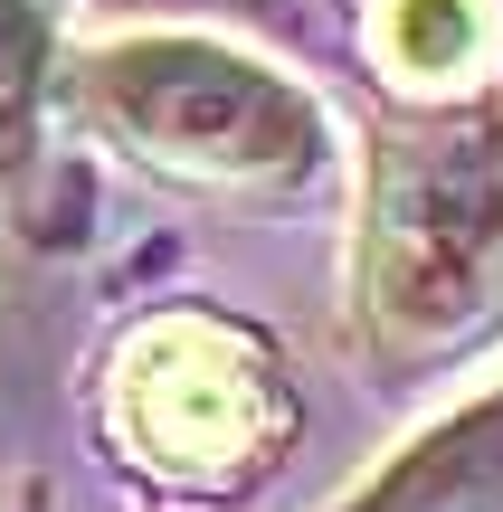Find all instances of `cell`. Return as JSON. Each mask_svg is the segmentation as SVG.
I'll return each mask as SVG.
<instances>
[{
  "mask_svg": "<svg viewBox=\"0 0 503 512\" xmlns=\"http://www.w3.org/2000/svg\"><path fill=\"white\" fill-rule=\"evenodd\" d=\"M361 313L399 351H447L503 313V105L399 114L371 143Z\"/></svg>",
  "mask_w": 503,
  "mask_h": 512,
  "instance_id": "1",
  "label": "cell"
},
{
  "mask_svg": "<svg viewBox=\"0 0 503 512\" xmlns=\"http://www.w3.org/2000/svg\"><path fill=\"white\" fill-rule=\"evenodd\" d=\"M114 427L171 475H238L285 437V399L257 342L200 323V313H171L114 370Z\"/></svg>",
  "mask_w": 503,
  "mask_h": 512,
  "instance_id": "3",
  "label": "cell"
},
{
  "mask_svg": "<svg viewBox=\"0 0 503 512\" xmlns=\"http://www.w3.org/2000/svg\"><path fill=\"white\" fill-rule=\"evenodd\" d=\"M38 86H48V19H38V0H0V171L29 162Z\"/></svg>",
  "mask_w": 503,
  "mask_h": 512,
  "instance_id": "6",
  "label": "cell"
},
{
  "mask_svg": "<svg viewBox=\"0 0 503 512\" xmlns=\"http://www.w3.org/2000/svg\"><path fill=\"white\" fill-rule=\"evenodd\" d=\"M76 105L171 181L257 190L323 162L314 95L219 38H114L76 67Z\"/></svg>",
  "mask_w": 503,
  "mask_h": 512,
  "instance_id": "2",
  "label": "cell"
},
{
  "mask_svg": "<svg viewBox=\"0 0 503 512\" xmlns=\"http://www.w3.org/2000/svg\"><path fill=\"white\" fill-rule=\"evenodd\" d=\"M333 512H503V389L437 418L418 446H399L361 494Z\"/></svg>",
  "mask_w": 503,
  "mask_h": 512,
  "instance_id": "4",
  "label": "cell"
},
{
  "mask_svg": "<svg viewBox=\"0 0 503 512\" xmlns=\"http://www.w3.org/2000/svg\"><path fill=\"white\" fill-rule=\"evenodd\" d=\"M371 38L409 86H456L485 48V0H380Z\"/></svg>",
  "mask_w": 503,
  "mask_h": 512,
  "instance_id": "5",
  "label": "cell"
}]
</instances>
